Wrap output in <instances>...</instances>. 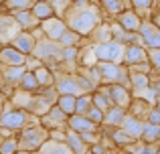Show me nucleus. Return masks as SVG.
Segmentation results:
<instances>
[{
    "label": "nucleus",
    "instance_id": "obj_1",
    "mask_svg": "<svg viewBox=\"0 0 160 154\" xmlns=\"http://www.w3.org/2000/svg\"><path fill=\"white\" fill-rule=\"evenodd\" d=\"M65 24L75 35H77V32L79 35H87V32H91L99 24V14L93 6H79L69 14V18H67Z\"/></svg>",
    "mask_w": 160,
    "mask_h": 154
},
{
    "label": "nucleus",
    "instance_id": "obj_2",
    "mask_svg": "<svg viewBox=\"0 0 160 154\" xmlns=\"http://www.w3.org/2000/svg\"><path fill=\"white\" fill-rule=\"evenodd\" d=\"M45 140H49V130L43 126H28L22 130V134H20V140H16L18 142V150L20 152H37L39 150V146L45 142Z\"/></svg>",
    "mask_w": 160,
    "mask_h": 154
},
{
    "label": "nucleus",
    "instance_id": "obj_3",
    "mask_svg": "<svg viewBox=\"0 0 160 154\" xmlns=\"http://www.w3.org/2000/svg\"><path fill=\"white\" fill-rule=\"evenodd\" d=\"M124 45L116 43V41H108V43H98L93 47V55L98 57L102 63H118L124 59Z\"/></svg>",
    "mask_w": 160,
    "mask_h": 154
},
{
    "label": "nucleus",
    "instance_id": "obj_4",
    "mask_svg": "<svg viewBox=\"0 0 160 154\" xmlns=\"http://www.w3.org/2000/svg\"><path fill=\"white\" fill-rule=\"evenodd\" d=\"M99 75L102 81H109V83H118L122 87H130V75L124 67H120L118 63H99Z\"/></svg>",
    "mask_w": 160,
    "mask_h": 154
},
{
    "label": "nucleus",
    "instance_id": "obj_5",
    "mask_svg": "<svg viewBox=\"0 0 160 154\" xmlns=\"http://www.w3.org/2000/svg\"><path fill=\"white\" fill-rule=\"evenodd\" d=\"M27 122H28L27 112L18 110V107H6L0 114V128H4V130H20L27 126Z\"/></svg>",
    "mask_w": 160,
    "mask_h": 154
},
{
    "label": "nucleus",
    "instance_id": "obj_6",
    "mask_svg": "<svg viewBox=\"0 0 160 154\" xmlns=\"http://www.w3.org/2000/svg\"><path fill=\"white\" fill-rule=\"evenodd\" d=\"M103 95L109 99V102L113 103V106H118V107H128L130 103H132V95H130V91L126 89V87H122V85H118V83H112L109 87H106V89L102 91Z\"/></svg>",
    "mask_w": 160,
    "mask_h": 154
},
{
    "label": "nucleus",
    "instance_id": "obj_7",
    "mask_svg": "<svg viewBox=\"0 0 160 154\" xmlns=\"http://www.w3.org/2000/svg\"><path fill=\"white\" fill-rule=\"evenodd\" d=\"M37 59H43V61H59L61 59V45L53 43V41H41L39 45H35L32 49Z\"/></svg>",
    "mask_w": 160,
    "mask_h": 154
},
{
    "label": "nucleus",
    "instance_id": "obj_8",
    "mask_svg": "<svg viewBox=\"0 0 160 154\" xmlns=\"http://www.w3.org/2000/svg\"><path fill=\"white\" fill-rule=\"evenodd\" d=\"M55 89L59 91V95H83L81 87H79L77 79L75 77H69V75H63V77H57L55 79Z\"/></svg>",
    "mask_w": 160,
    "mask_h": 154
},
{
    "label": "nucleus",
    "instance_id": "obj_9",
    "mask_svg": "<svg viewBox=\"0 0 160 154\" xmlns=\"http://www.w3.org/2000/svg\"><path fill=\"white\" fill-rule=\"evenodd\" d=\"M43 31H45V35H47L49 41L59 43L61 37L67 32V24L59 18H47V20H43Z\"/></svg>",
    "mask_w": 160,
    "mask_h": 154
},
{
    "label": "nucleus",
    "instance_id": "obj_10",
    "mask_svg": "<svg viewBox=\"0 0 160 154\" xmlns=\"http://www.w3.org/2000/svg\"><path fill=\"white\" fill-rule=\"evenodd\" d=\"M138 31H140L142 41H144L150 49H160V31L154 27V24L144 22V24H140V28H138Z\"/></svg>",
    "mask_w": 160,
    "mask_h": 154
},
{
    "label": "nucleus",
    "instance_id": "obj_11",
    "mask_svg": "<svg viewBox=\"0 0 160 154\" xmlns=\"http://www.w3.org/2000/svg\"><path fill=\"white\" fill-rule=\"evenodd\" d=\"M142 128H144V124H142V120H140V118L126 114L124 122H122V130H124L126 134L130 136V138H132V140L142 138Z\"/></svg>",
    "mask_w": 160,
    "mask_h": 154
},
{
    "label": "nucleus",
    "instance_id": "obj_12",
    "mask_svg": "<svg viewBox=\"0 0 160 154\" xmlns=\"http://www.w3.org/2000/svg\"><path fill=\"white\" fill-rule=\"evenodd\" d=\"M67 124H69V130L77 132V134H81V132H95V124L89 122V120L85 118V116H69L67 118Z\"/></svg>",
    "mask_w": 160,
    "mask_h": 154
},
{
    "label": "nucleus",
    "instance_id": "obj_13",
    "mask_svg": "<svg viewBox=\"0 0 160 154\" xmlns=\"http://www.w3.org/2000/svg\"><path fill=\"white\" fill-rule=\"evenodd\" d=\"M0 61L6 63L8 67H20L27 59H24V55H22V53H18L16 49L6 47V49H0Z\"/></svg>",
    "mask_w": 160,
    "mask_h": 154
},
{
    "label": "nucleus",
    "instance_id": "obj_14",
    "mask_svg": "<svg viewBox=\"0 0 160 154\" xmlns=\"http://www.w3.org/2000/svg\"><path fill=\"white\" fill-rule=\"evenodd\" d=\"M65 144H67V148H69L73 154H85V152H89V146H87V144L79 138L77 132H73V130H69L65 134Z\"/></svg>",
    "mask_w": 160,
    "mask_h": 154
},
{
    "label": "nucleus",
    "instance_id": "obj_15",
    "mask_svg": "<svg viewBox=\"0 0 160 154\" xmlns=\"http://www.w3.org/2000/svg\"><path fill=\"white\" fill-rule=\"evenodd\" d=\"M12 45H14V49L18 53L27 55V53H32V49H35V39H32V35H28V32H18V35L12 39Z\"/></svg>",
    "mask_w": 160,
    "mask_h": 154
},
{
    "label": "nucleus",
    "instance_id": "obj_16",
    "mask_svg": "<svg viewBox=\"0 0 160 154\" xmlns=\"http://www.w3.org/2000/svg\"><path fill=\"white\" fill-rule=\"evenodd\" d=\"M37 152L39 154H73L69 148H67L65 142H57V140H51V138L45 140Z\"/></svg>",
    "mask_w": 160,
    "mask_h": 154
},
{
    "label": "nucleus",
    "instance_id": "obj_17",
    "mask_svg": "<svg viewBox=\"0 0 160 154\" xmlns=\"http://www.w3.org/2000/svg\"><path fill=\"white\" fill-rule=\"evenodd\" d=\"M118 27H122L126 32H132L140 28V18H138L136 12H120V18H118Z\"/></svg>",
    "mask_w": 160,
    "mask_h": 154
},
{
    "label": "nucleus",
    "instance_id": "obj_18",
    "mask_svg": "<svg viewBox=\"0 0 160 154\" xmlns=\"http://www.w3.org/2000/svg\"><path fill=\"white\" fill-rule=\"evenodd\" d=\"M43 122H45V126H49V128H61L63 124L67 122V116L63 114L57 106H51V107H49V112L45 114Z\"/></svg>",
    "mask_w": 160,
    "mask_h": 154
},
{
    "label": "nucleus",
    "instance_id": "obj_19",
    "mask_svg": "<svg viewBox=\"0 0 160 154\" xmlns=\"http://www.w3.org/2000/svg\"><path fill=\"white\" fill-rule=\"evenodd\" d=\"M124 118H126V110L124 107L112 106L109 110L103 112V122L102 124H108V126H122Z\"/></svg>",
    "mask_w": 160,
    "mask_h": 154
},
{
    "label": "nucleus",
    "instance_id": "obj_20",
    "mask_svg": "<svg viewBox=\"0 0 160 154\" xmlns=\"http://www.w3.org/2000/svg\"><path fill=\"white\" fill-rule=\"evenodd\" d=\"M14 35H18V24L8 16H0V41H10Z\"/></svg>",
    "mask_w": 160,
    "mask_h": 154
},
{
    "label": "nucleus",
    "instance_id": "obj_21",
    "mask_svg": "<svg viewBox=\"0 0 160 154\" xmlns=\"http://www.w3.org/2000/svg\"><path fill=\"white\" fill-rule=\"evenodd\" d=\"M32 16H35V20H47V18H53L55 10L53 6L47 2V0H39V2L32 4Z\"/></svg>",
    "mask_w": 160,
    "mask_h": 154
},
{
    "label": "nucleus",
    "instance_id": "obj_22",
    "mask_svg": "<svg viewBox=\"0 0 160 154\" xmlns=\"http://www.w3.org/2000/svg\"><path fill=\"white\" fill-rule=\"evenodd\" d=\"M124 59L128 61L130 65L144 63V59H146V51L140 47V45H130V47H126V51H124Z\"/></svg>",
    "mask_w": 160,
    "mask_h": 154
},
{
    "label": "nucleus",
    "instance_id": "obj_23",
    "mask_svg": "<svg viewBox=\"0 0 160 154\" xmlns=\"http://www.w3.org/2000/svg\"><path fill=\"white\" fill-rule=\"evenodd\" d=\"M130 85L134 87V95H138L140 91H144L146 87H150V79H148V75H144V73L134 71L132 75H130Z\"/></svg>",
    "mask_w": 160,
    "mask_h": 154
},
{
    "label": "nucleus",
    "instance_id": "obj_24",
    "mask_svg": "<svg viewBox=\"0 0 160 154\" xmlns=\"http://www.w3.org/2000/svg\"><path fill=\"white\" fill-rule=\"evenodd\" d=\"M142 140H144L146 144H154L160 140V126H154V124H144V128H142Z\"/></svg>",
    "mask_w": 160,
    "mask_h": 154
},
{
    "label": "nucleus",
    "instance_id": "obj_25",
    "mask_svg": "<svg viewBox=\"0 0 160 154\" xmlns=\"http://www.w3.org/2000/svg\"><path fill=\"white\" fill-rule=\"evenodd\" d=\"M57 107L65 116H73L75 114V97H73V95H59Z\"/></svg>",
    "mask_w": 160,
    "mask_h": 154
},
{
    "label": "nucleus",
    "instance_id": "obj_26",
    "mask_svg": "<svg viewBox=\"0 0 160 154\" xmlns=\"http://www.w3.org/2000/svg\"><path fill=\"white\" fill-rule=\"evenodd\" d=\"M32 73H35V79H37V83H39V85L51 87L53 83H55V77H53V73L49 71L47 67H39L37 71H32Z\"/></svg>",
    "mask_w": 160,
    "mask_h": 154
},
{
    "label": "nucleus",
    "instance_id": "obj_27",
    "mask_svg": "<svg viewBox=\"0 0 160 154\" xmlns=\"http://www.w3.org/2000/svg\"><path fill=\"white\" fill-rule=\"evenodd\" d=\"M14 22L18 24V27H22V28H27V27L31 28V27L37 24V20H35V16L31 14V10H18V12H16Z\"/></svg>",
    "mask_w": 160,
    "mask_h": 154
},
{
    "label": "nucleus",
    "instance_id": "obj_28",
    "mask_svg": "<svg viewBox=\"0 0 160 154\" xmlns=\"http://www.w3.org/2000/svg\"><path fill=\"white\" fill-rule=\"evenodd\" d=\"M18 83H20V89H22V91H35L37 87H39V83H37L35 73H32V71H24Z\"/></svg>",
    "mask_w": 160,
    "mask_h": 154
},
{
    "label": "nucleus",
    "instance_id": "obj_29",
    "mask_svg": "<svg viewBox=\"0 0 160 154\" xmlns=\"http://www.w3.org/2000/svg\"><path fill=\"white\" fill-rule=\"evenodd\" d=\"M108 134H109V138H112V142L116 144V146H124V148H126L128 144L134 142V140L130 138V136L126 134L124 130H113V132H108Z\"/></svg>",
    "mask_w": 160,
    "mask_h": 154
},
{
    "label": "nucleus",
    "instance_id": "obj_30",
    "mask_svg": "<svg viewBox=\"0 0 160 154\" xmlns=\"http://www.w3.org/2000/svg\"><path fill=\"white\" fill-rule=\"evenodd\" d=\"M22 73H24L22 67H6V71L0 73V75H2V79L6 83H18L20 77H22Z\"/></svg>",
    "mask_w": 160,
    "mask_h": 154
},
{
    "label": "nucleus",
    "instance_id": "obj_31",
    "mask_svg": "<svg viewBox=\"0 0 160 154\" xmlns=\"http://www.w3.org/2000/svg\"><path fill=\"white\" fill-rule=\"evenodd\" d=\"M89 106H91V95L83 93V95H79V97H75V114L77 116H83Z\"/></svg>",
    "mask_w": 160,
    "mask_h": 154
},
{
    "label": "nucleus",
    "instance_id": "obj_32",
    "mask_svg": "<svg viewBox=\"0 0 160 154\" xmlns=\"http://www.w3.org/2000/svg\"><path fill=\"white\" fill-rule=\"evenodd\" d=\"M18 152V142L14 138H4L0 142V154H16Z\"/></svg>",
    "mask_w": 160,
    "mask_h": 154
},
{
    "label": "nucleus",
    "instance_id": "obj_33",
    "mask_svg": "<svg viewBox=\"0 0 160 154\" xmlns=\"http://www.w3.org/2000/svg\"><path fill=\"white\" fill-rule=\"evenodd\" d=\"M37 0H6L8 8H12V10H31L32 4H35Z\"/></svg>",
    "mask_w": 160,
    "mask_h": 154
},
{
    "label": "nucleus",
    "instance_id": "obj_34",
    "mask_svg": "<svg viewBox=\"0 0 160 154\" xmlns=\"http://www.w3.org/2000/svg\"><path fill=\"white\" fill-rule=\"evenodd\" d=\"M83 116H85V118L89 120V122H93L95 126L103 122V112H102V110H98L95 106H89V107L85 110V114H83Z\"/></svg>",
    "mask_w": 160,
    "mask_h": 154
},
{
    "label": "nucleus",
    "instance_id": "obj_35",
    "mask_svg": "<svg viewBox=\"0 0 160 154\" xmlns=\"http://www.w3.org/2000/svg\"><path fill=\"white\" fill-rule=\"evenodd\" d=\"M91 106H95V107H98V110L106 112V110H109V107L113 106V103L109 102V99H108V97H106V95H103V93H95L93 97H91Z\"/></svg>",
    "mask_w": 160,
    "mask_h": 154
},
{
    "label": "nucleus",
    "instance_id": "obj_36",
    "mask_svg": "<svg viewBox=\"0 0 160 154\" xmlns=\"http://www.w3.org/2000/svg\"><path fill=\"white\" fill-rule=\"evenodd\" d=\"M124 6H126L124 0H103V8H106L108 12H112V14L124 12Z\"/></svg>",
    "mask_w": 160,
    "mask_h": 154
},
{
    "label": "nucleus",
    "instance_id": "obj_37",
    "mask_svg": "<svg viewBox=\"0 0 160 154\" xmlns=\"http://www.w3.org/2000/svg\"><path fill=\"white\" fill-rule=\"evenodd\" d=\"M95 39H98V43H108V41H113L112 39V27L102 24V27L95 31Z\"/></svg>",
    "mask_w": 160,
    "mask_h": 154
},
{
    "label": "nucleus",
    "instance_id": "obj_38",
    "mask_svg": "<svg viewBox=\"0 0 160 154\" xmlns=\"http://www.w3.org/2000/svg\"><path fill=\"white\" fill-rule=\"evenodd\" d=\"M14 103L18 106V110H22V107H28L31 110V106H32V97L28 95V91H22V93H18L14 97Z\"/></svg>",
    "mask_w": 160,
    "mask_h": 154
},
{
    "label": "nucleus",
    "instance_id": "obj_39",
    "mask_svg": "<svg viewBox=\"0 0 160 154\" xmlns=\"http://www.w3.org/2000/svg\"><path fill=\"white\" fill-rule=\"evenodd\" d=\"M75 43H77V35H75V32H71V31H67L65 35L61 37V41H59V45H61V47H73Z\"/></svg>",
    "mask_w": 160,
    "mask_h": 154
},
{
    "label": "nucleus",
    "instance_id": "obj_40",
    "mask_svg": "<svg viewBox=\"0 0 160 154\" xmlns=\"http://www.w3.org/2000/svg\"><path fill=\"white\" fill-rule=\"evenodd\" d=\"M85 75L89 77L87 81H89L91 85H99V81H102V75H99V69H98V67H93V69H87V71H85Z\"/></svg>",
    "mask_w": 160,
    "mask_h": 154
},
{
    "label": "nucleus",
    "instance_id": "obj_41",
    "mask_svg": "<svg viewBox=\"0 0 160 154\" xmlns=\"http://www.w3.org/2000/svg\"><path fill=\"white\" fill-rule=\"evenodd\" d=\"M79 138H81L83 142L87 144V146H93V144H98V134H95V132H81V134H79Z\"/></svg>",
    "mask_w": 160,
    "mask_h": 154
},
{
    "label": "nucleus",
    "instance_id": "obj_42",
    "mask_svg": "<svg viewBox=\"0 0 160 154\" xmlns=\"http://www.w3.org/2000/svg\"><path fill=\"white\" fill-rule=\"evenodd\" d=\"M146 122L154 124V126H160V112L156 110V107H150L148 116H146Z\"/></svg>",
    "mask_w": 160,
    "mask_h": 154
},
{
    "label": "nucleus",
    "instance_id": "obj_43",
    "mask_svg": "<svg viewBox=\"0 0 160 154\" xmlns=\"http://www.w3.org/2000/svg\"><path fill=\"white\" fill-rule=\"evenodd\" d=\"M75 57H77V49H75V47H65V49H61V59L73 61Z\"/></svg>",
    "mask_w": 160,
    "mask_h": 154
},
{
    "label": "nucleus",
    "instance_id": "obj_44",
    "mask_svg": "<svg viewBox=\"0 0 160 154\" xmlns=\"http://www.w3.org/2000/svg\"><path fill=\"white\" fill-rule=\"evenodd\" d=\"M132 4H134V8H136V10L144 12V10H148V8L152 6V0H132Z\"/></svg>",
    "mask_w": 160,
    "mask_h": 154
},
{
    "label": "nucleus",
    "instance_id": "obj_45",
    "mask_svg": "<svg viewBox=\"0 0 160 154\" xmlns=\"http://www.w3.org/2000/svg\"><path fill=\"white\" fill-rule=\"evenodd\" d=\"M148 55H150V63H152V67H156L160 71V49H152Z\"/></svg>",
    "mask_w": 160,
    "mask_h": 154
},
{
    "label": "nucleus",
    "instance_id": "obj_46",
    "mask_svg": "<svg viewBox=\"0 0 160 154\" xmlns=\"http://www.w3.org/2000/svg\"><path fill=\"white\" fill-rule=\"evenodd\" d=\"M150 87H152L154 95H156V97H160V77H158V79H156V81H154V83H152Z\"/></svg>",
    "mask_w": 160,
    "mask_h": 154
},
{
    "label": "nucleus",
    "instance_id": "obj_47",
    "mask_svg": "<svg viewBox=\"0 0 160 154\" xmlns=\"http://www.w3.org/2000/svg\"><path fill=\"white\" fill-rule=\"evenodd\" d=\"M156 150H158V148L154 146V144H146V146H144V152H142V154H156Z\"/></svg>",
    "mask_w": 160,
    "mask_h": 154
},
{
    "label": "nucleus",
    "instance_id": "obj_48",
    "mask_svg": "<svg viewBox=\"0 0 160 154\" xmlns=\"http://www.w3.org/2000/svg\"><path fill=\"white\" fill-rule=\"evenodd\" d=\"M47 2H49V4H51V6H53V10H55V6H57V8H61L63 4H65V2H63V0H47Z\"/></svg>",
    "mask_w": 160,
    "mask_h": 154
},
{
    "label": "nucleus",
    "instance_id": "obj_49",
    "mask_svg": "<svg viewBox=\"0 0 160 154\" xmlns=\"http://www.w3.org/2000/svg\"><path fill=\"white\" fill-rule=\"evenodd\" d=\"M154 27H156L158 31H160V10L156 12V16H154Z\"/></svg>",
    "mask_w": 160,
    "mask_h": 154
},
{
    "label": "nucleus",
    "instance_id": "obj_50",
    "mask_svg": "<svg viewBox=\"0 0 160 154\" xmlns=\"http://www.w3.org/2000/svg\"><path fill=\"white\" fill-rule=\"evenodd\" d=\"M156 110H158V112H160V97H158V99H156Z\"/></svg>",
    "mask_w": 160,
    "mask_h": 154
},
{
    "label": "nucleus",
    "instance_id": "obj_51",
    "mask_svg": "<svg viewBox=\"0 0 160 154\" xmlns=\"http://www.w3.org/2000/svg\"><path fill=\"white\" fill-rule=\"evenodd\" d=\"M16 154H31V152H20V150H18V152H16Z\"/></svg>",
    "mask_w": 160,
    "mask_h": 154
},
{
    "label": "nucleus",
    "instance_id": "obj_52",
    "mask_svg": "<svg viewBox=\"0 0 160 154\" xmlns=\"http://www.w3.org/2000/svg\"><path fill=\"white\" fill-rule=\"evenodd\" d=\"M0 83H2V75H0Z\"/></svg>",
    "mask_w": 160,
    "mask_h": 154
},
{
    "label": "nucleus",
    "instance_id": "obj_53",
    "mask_svg": "<svg viewBox=\"0 0 160 154\" xmlns=\"http://www.w3.org/2000/svg\"><path fill=\"white\" fill-rule=\"evenodd\" d=\"M120 154H128V152H120Z\"/></svg>",
    "mask_w": 160,
    "mask_h": 154
},
{
    "label": "nucleus",
    "instance_id": "obj_54",
    "mask_svg": "<svg viewBox=\"0 0 160 154\" xmlns=\"http://www.w3.org/2000/svg\"><path fill=\"white\" fill-rule=\"evenodd\" d=\"M31 154H39V152H31Z\"/></svg>",
    "mask_w": 160,
    "mask_h": 154
},
{
    "label": "nucleus",
    "instance_id": "obj_55",
    "mask_svg": "<svg viewBox=\"0 0 160 154\" xmlns=\"http://www.w3.org/2000/svg\"><path fill=\"white\" fill-rule=\"evenodd\" d=\"M156 154H160V150H156Z\"/></svg>",
    "mask_w": 160,
    "mask_h": 154
},
{
    "label": "nucleus",
    "instance_id": "obj_56",
    "mask_svg": "<svg viewBox=\"0 0 160 154\" xmlns=\"http://www.w3.org/2000/svg\"><path fill=\"white\" fill-rule=\"evenodd\" d=\"M158 146H160V140H158Z\"/></svg>",
    "mask_w": 160,
    "mask_h": 154
},
{
    "label": "nucleus",
    "instance_id": "obj_57",
    "mask_svg": "<svg viewBox=\"0 0 160 154\" xmlns=\"http://www.w3.org/2000/svg\"><path fill=\"white\" fill-rule=\"evenodd\" d=\"M85 154H91V152H85Z\"/></svg>",
    "mask_w": 160,
    "mask_h": 154
},
{
    "label": "nucleus",
    "instance_id": "obj_58",
    "mask_svg": "<svg viewBox=\"0 0 160 154\" xmlns=\"http://www.w3.org/2000/svg\"><path fill=\"white\" fill-rule=\"evenodd\" d=\"M0 99H2V95H0Z\"/></svg>",
    "mask_w": 160,
    "mask_h": 154
}]
</instances>
